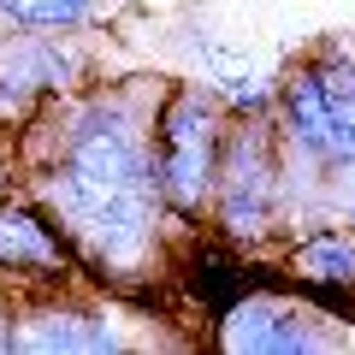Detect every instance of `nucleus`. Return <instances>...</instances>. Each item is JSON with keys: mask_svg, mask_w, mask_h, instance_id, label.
<instances>
[{"mask_svg": "<svg viewBox=\"0 0 355 355\" xmlns=\"http://www.w3.org/2000/svg\"><path fill=\"white\" fill-rule=\"evenodd\" d=\"M160 320L125 302L95 279L48 284L12 296V349L18 355H130V349H172Z\"/></svg>", "mask_w": 355, "mask_h": 355, "instance_id": "obj_3", "label": "nucleus"}, {"mask_svg": "<svg viewBox=\"0 0 355 355\" xmlns=\"http://www.w3.org/2000/svg\"><path fill=\"white\" fill-rule=\"evenodd\" d=\"M207 343L225 355H343L355 349V314L296 291L272 272L266 284L243 279L207 314Z\"/></svg>", "mask_w": 355, "mask_h": 355, "instance_id": "obj_4", "label": "nucleus"}, {"mask_svg": "<svg viewBox=\"0 0 355 355\" xmlns=\"http://www.w3.org/2000/svg\"><path fill=\"white\" fill-rule=\"evenodd\" d=\"M225 130H231V113L202 77H166L160 83L154 125H148L154 178H160V196H166V207H172V219L184 231H202Z\"/></svg>", "mask_w": 355, "mask_h": 355, "instance_id": "obj_5", "label": "nucleus"}, {"mask_svg": "<svg viewBox=\"0 0 355 355\" xmlns=\"http://www.w3.org/2000/svg\"><path fill=\"white\" fill-rule=\"evenodd\" d=\"M125 6H142V12H154V6H178V0H119V12Z\"/></svg>", "mask_w": 355, "mask_h": 355, "instance_id": "obj_10", "label": "nucleus"}, {"mask_svg": "<svg viewBox=\"0 0 355 355\" xmlns=\"http://www.w3.org/2000/svg\"><path fill=\"white\" fill-rule=\"evenodd\" d=\"M266 272H279L284 284H296V291L320 296V302L343 308V314H355V225L338 214H314L302 219L296 231H284L279 243H272V254H266Z\"/></svg>", "mask_w": 355, "mask_h": 355, "instance_id": "obj_7", "label": "nucleus"}, {"mask_svg": "<svg viewBox=\"0 0 355 355\" xmlns=\"http://www.w3.org/2000/svg\"><path fill=\"white\" fill-rule=\"evenodd\" d=\"M89 279L65 231L48 219V207L24 190H0V291H48V284Z\"/></svg>", "mask_w": 355, "mask_h": 355, "instance_id": "obj_6", "label": "nucleus"}, {"mask_svg": "<svg viewBox=\"0 0 355 355\" xmlns=\"http://www.w3.org/2000/svg\"><path fill=\"white\" fill-rule=\"evenodd\" d=\"M302 219H314V214H308L302 190L291 184V166H284V148L272 137V125L266 119H231L202 231L261 266L272 254V243L284 231H296Z\"/></svg>", "mask_w": 355, "mask_h": 355, "instance_id": "obj_2", "label": "nucleus"}, {"mask_svg": "<svg viewBox=\"0 0 355 355\" xmlns=\"http://www.w3.org/2000/svg\"><path fill=\"white\" fill-rule=\"evenodd\" d=\"M326 214H338V219H349V225H355V166L326 184Z\"/></svg>", "mask_w": 355, "mask_h": 355, "instance_id": "obj_9", "label": "nucleus"}, {"mask_svg": "<svg viewBox=\"0 0 355 355\" xmlns=\"http://www.w3.org/2000/svg\"><path fill=\"white\" fill-rule=\"evenodd\" d=\"M272 137L308 214H326V184L355 166V36H320L279 65Z\"/></svg>", "mask_w": 355, "mask_h": 355, "instance_id": "obj_1", "label": "nucleus"}, {"mask_svg": "<svg viewBox=\"0 0 355 355\" xmlns=\"http://www.w3.org/2000/svg\"><path fill=\"white\" fill-rule=\"evenodd\" d=\"M119 18V0H0V30L30 36H101Z\"/></svg>", "mask_w": 355, "mask_h": 355, "instance_id": "obj_8", "label": "nucleus"}]
</instances>
